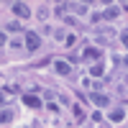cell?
Wrapping results in <instances>:
<instances>
[{"mask_svg":"<svg viewBox=\"0 0 128 128\" xmlns=\"http://www.w3.org/2000/svg\"><path fill=\"white\" fill-rule=\"evenodd\" d=\"M118 13H120L118 5H108V10H102V18L105 20H113V18H118Z\"/></svg>","mask_w":128,"mask_h":128,"instance_id":"5","label":"cell"},{"mask_svg":"<svg viewBox=\"0 0 128 128\" xmlns=\"http://www.w3.org/2000/svg\"><path fill=\"white\" fill-rule=\"evenodd\" d=\"M92 102H95V105H100V108H105V105H108V95L95 92V95H92Z\"/></svg>","mask_w":128,"mask_h":128,"instance_id":"7","label":"cell"},{"mask_svg":"<svg viewBox=\"0 0 128 128\" xmlns=\"http://www.w3.org/2000/svg\"><path fill=\"white\" fill-rule=\"evenodd\" d=\"M10 8H13V13H16L18 18H28V16H31V8H28L26 3H13Z\"/></svg>","mask_w":128,"mask_h":128,"instance_id":"3","label":"cell"},{"mask_svg":"<svg viewBox=\"0 0 128 128\" xmlns=\"http://www.w3.org/2000/svg\"><path fill=\"white\" fill-rule=\"evenodd\" d=\"M5 95H8L5 90H0V105H3V102H5Z\"/></svg>","mask_w":128,"mask_h":128,"instance_id":"13","label":"cell"},{"mask_svg":"<svg viewBox=\"0 0 128 128\" xmlns=\"http://www.w3.org/2000/svg\"><path fill=\"white\" fill-rule=\"evenodd\" d=\"M23 102L28 105V108H41V100L34 98V95H23Z\"/></svg>","mask_w":128,"mask_h":128,"instance_id":"6","label":"cell"},{"mask_svg":"<svg viewBox=\"0 0 128 128\" xmlns=\"http://www.w3.org/2000/svg\"><path fill=\"white\" fill-rule=\"evenodd\" d=\"M38 46H41L38 34H34V31H26V49H28V51H36Z\"/></svg>","mask_w":128,"mask_h":128,"instance_id":"2","label":"cell"},{"mask_svg":"<svg viewBox=\"0 0 128 128\" xmlns=\"http://www.w3.org/2000/svg\"><path fill=\"white\" fill-rule=\"evenodd\" d=\"M120 41H123V46L128 49V34H123V36H120Z\"/></svg>","mask_w":128,"mask_h":128,"instance_id":"12","label":"cell"},{"mask_svg":"<svg viewBox=\"0 0 128 128\" xmlns=\"http://www.w3.org/2000/svg\"><path fill=\"white\" fill-rule=\"evenodd\" d=\"M82 59H84V62H100V59H102V51L95 49V46H87V49L82 51Z\"/></svg>","mask_w":128,"mask_h":128,"instance_id":"1","label":"cell"},{"mask_svg":"<svg viewBox=\"0 0 128 128\" xmlns=\"http://www.w3.org/2000/svg\"><path fill=\"white\" fill-rule=\"evenodd\" d=\"M54 69H56V74H69V72H72V64L64 62V59H56V62H54Z\"/></svg>","mask_w":128,"mask_h":128,"instance_id":"4","label":"cell"},{"mask_svg":"<svg viewBox=\"0 0 128 128\" xmlns=\"http://www.w3.org/2000/svg\"><path fill=\"white\" fill-rule=\"evenodd\" d=\"M90 74H92V77H100V74H102V64H95V67L90 69Z\"/></svg>","mask_w":128,"mask_h":128,"instance_id":"10","label":"cell"},{"mask_svg":"<svg viewBox=\"0 0 128 128\" xmlns=\"http://www.w3.org/2000/svg\"><path fill=\"white\" fill-rule=\"evenodd\" d=\"M5 41H8V38H5V34H3V31H0V46H3Z\"/></svg>","mask_w":128,"mask_h":128,"instance_id":"14","label":"cell"},{"mask_svg":"<svg viewBox=\"0 0 128 128\" xmlns=\"http://www.w3.org/2000/svg\"><path fill=\"white\" fill-rule=\"evenodd\" d=\"M13 120V113L10 110H0V123H10Z\"/></svg>","mask_w":128,"mask_h":128,"instance_id":"8","label":"cell"},{"mask_svg":"<svg viewBox=\"0 0 128 128\" xmlns=\"http://www.w3.org/2000/svg\"><path fill=\"white\" fill-rule=\"evenodd\" d=\"M8 31H20V26L16 23V20H10V23H8Z\"/></svg>","mask_w":128,"mask_h":128,"instance_id":"11","label":"cell"},{"mask_svg":"<svg viewBox=\"0 0 128 128\" xmlns=\"http://www.w3.org/2000/svg\"><path fill=\"white\" fill-rule=\"evenodd\" d=\"M110 120H115V123L123 120V110H120V108H118V110H113V113H110Z\"/></svg>","mask_w":128,"mask_h":128,"instance_id":"9","label":"cell"}]
</instances>
